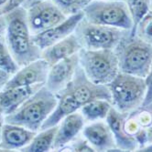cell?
<instances>
[{"label":"cell","mask_w":152,"mask_h":152,"mask_svg":"<svg viewBox=\"0 0 152 152\" xmlns=\"http://www.w3.org/2000/svg\"><path fill=\"white\" fill-rule=\"evenodd\" d=\"M5 37L12 57L19 67L41 58V49L32 41L27 24V9L19 7L5 14Z\"/></svg>","instance_id":"obj_1"},{"label":"cell","mask_w":152,"mask_h":152,"mask_svg":"<svg viewBox=\"0 0 152 152\" xmlns=\"http://www.w3.org/2000/svg\"><path fill=\"white\" fill-rule=\"evenodd\" d=\"M58 96L44 85L15 111L5 116V123L38 132L57 105Z\"/></svg>","instance_id":"obj_2"},{"label":"cell","mask_w":152,"mask_h":152,"mask_svg":"<svg viewBox=\"0 0 152 152\" xmlns=\"http://www.w3.org/2000/svg\"><path fill=\"white\" fill-rule=\"evenodd\" d=\"M114 50L121 72L146 78L152 65V45L129 32Z\"/></svg>","instance_id":"obj_3"},{"label":"cell","mask_w":152,"mask_h":152,"mask_svg":"<svg viewBox=\"0 0 152 152\" xmlns=\"http://www.w3.org/2000/svg\"><path fill=\"white\" fill-rule=\"evenodd\" d=\"M111 93L112 106L122 113H130L142 106L147 93L143 77L119 72L107 85Z\"/></svg>","instance_id":"obj_4"},{"label":"cell","mask_w":152,"mask_h":152,"mask_svg":"<svg viewBox=\"0 0 152 152\" xmlns=\"http://www.w3.org/2000/svg\"><path fill=\"white\" fill-rule=\"evenodd\" d=\"M79 65L87 78L94 84L107 86L120 72L117 56L114 49L89 50L78 52Z\"/></svg>","instance_id":"obj_5"},{"label":"cell","mask_w":152,"mask_h":152,"mask_svg":"<svg viewBox=\"0 0 152 152\" xmlns=\"http://www.w3.org/2000/svg\"><path fill=\"white\" fill-rule=\"evenodd\" d=\"M84 18L92 24L114 26L132 32L134 23L126 1L93 0L84 10Z\"/></svg>","instance_id":"obj_6"},{"label":"cell","mask_w":152,"mask_h":152,"mask_svg":"<svg viewBox=\"0 0 152 152\" xmlns=\"http://www.w3.org/2000/svg\"><path fill=\"white\" fill-rule=\"evenodd\" d=\"M129 32L122 28L92 24L82 18L77 25L74 34L85 49H115Z\"/></svg>","instance_id":"obj_7"},{"label":"cell","mask_w":152,"mask_h":152,"mask_svg":"<svg viewBox=\"0 0 152 152\" xmlns=\"http://www.w3.org/2000/svg\"><path fill=\"white\" fill-rule=\"evenodd\" d=\"M27 18L31 36H33L59 25L67 18V16L51 0H44L27 8Z\"/></svg>","instance_id":"obj_8"},{"label":"cell","mask_w":152,"mask_h":152,"mask_svg":"<svg viewBox=\"0 0 152 152\" xmlns=\"http://www.w3.org/2000/svg\"><path fill=\"white\" fill-rule=\"evenodd\" d=\"M66 88L71 91L81 106L94 99H105L111 102V93L108 86L97 85L90 81L80 65L72 81Z\"/></svg>","instance_id":"obj_9"},{"label":"cell","mask_w":152,"mask_h":152,"mask_svg":"<svg viewBox=\"0 0 152 152\" xmlns=\"http://www.w3.org/2000/svg\"><path fill=\"white\" fill-rule=\"evenodd\" d=\"M81 134L94 151H120L105 119L86 123Z\"/></svg>","instance_id":"obj_10"},{"label":"cell","mask_w":152,"mask_h":152,"mask_svg":"<svg viewBox=\"0 0 152 152\" xmlns=\"http://www.w3.org/2000/svg\"><path fill=\"white\" fill-rule=\"evenodd\" d=\"M78 66V53L50 66L45 83L46 88L54 94H59L72 81Z\"/></svg>","instance_id":"obj_11"},{"label":"cell","mask_w":152,"mask_h":152,"mask_svg":"<svg viewBox=\"0 0 152 152\" xmlns=\"http://www.w3.org/2000/svg\"><path fill=\"white\" fill-rule=\"evenodd\" d=\"M50 67V64L41 58L21 66L15 74L11 76L3 89L19 86L45 84Z\"/></svg>","instance_id":"obj_12"},{"label":"cell","mask_w":152,"mask_h":152,"mask_svg":"<svg viewBox=\"0 0 152 152\" xmlns=\"http://www.w3.org/2000/svg\"><path fill=\"white\" fill-rule=\"evenodd\" d=\"M82 18H84V12L82 11L74 14V15L69 16L59 25L52 26L43 32L31 36L32 41L42 51L43 49L59 42V41L73 33L77 25Z\"/></svg>","instance_id":"obj_13"},{"label":"cell","mask_w":152,"mask_h":152,"mask_svg":"<svg viewBox=\"0 0 152 152\" xmlns=\"http://www.w3.org/2000/svg\"><path fill=\"white\" fill-rule=\"evenodd\" d=\"M128 114L119 112L112 106L105 118V121L112 130L116 147L120 151H137L139 148V142L136 137L126 131L124 126Z\"/></svg>","instance_id":"obj_14"},{"label":"cell","mask_w":152,"mask_h":152,"mask_svg":"<svg viewBox=\"0 0 152 152\" xmlns=\"http://www.w3.org/2000/svg\"><path fill=\"white\" fill-rule=\"evenodd\" d=\"M85 124L86 121L79 110L65 117L58 125L52 150L62 151L63 148L81 134Z\"/></svg>","instance_id":"obj_15"},{"label":"cell","mask_w":152,"mask_h":152,"mask_svg":"<svg viewBox=\"0 0 152 152\" xmlns=\"http://www.w3.org/2000/svg\"><path fill=\"white\" fill-rule=\"evenodd\" d=\"M37 132L24 127L5 123L0 140V150H21L29 145Z\"/></svg>","instance_id":"obj_16"},{"label":"cell","mask_w":152,"mask_h":152,"mask_svg":"<svg viewBox=\"0 0 152 152\" xmlns=\"http://www.w3.org/2000/svg\"><path fill=\"white\" fill-rule=\"evenodd\" d=\"M45 84H36L30 86H19L6 88L0 91V107L4 114L8 115L20 107L27 99L37 92Z\"/></svg>","instance_id":"obj_17"},{"label":"cell","mask_w":152,"mask_h":152,"mask_svg":"<svg viewBox=\"0 0 152 152\" xmlns=\"http://www.w3.org/2000/svg\"><path fill=\"white\" fill-rule=\"evenodd\" d=\"M82 48L76 35L72 33L70 36L63 38L41 51V58L46 60L50 66L54 65L64 58L77 54Z\"/></svg>","instance_id":"obj_18"},{"label":"cell","mask_w":152,"mask_h":152,"mask_svg":"<svg viewBox=\"0 0 152 152\" xmlns=\"http://www.w3.org/2000/svg\"><path fill=\"white\" fill-rule=\"evenodd\" d=\"M58 101L57 105L53 109L51 114L48 117V118L44 121L40 130L46 129L54 126L59 125V123L68 115L73 112H76L82 107L79 102L74 99V96L67 88H65L62 91L57 94Z\"/></svg>","instance_id":"obj_19"},{"label":"cell","mask_w":152,"mask_h":152,"mask_svg":"<svg viewBox=\"0 0 152 152\" xmlns=\"http://www.w3.org/2000/svg\"><path fill=\"white\" fill-rule=\"evenodd\" d=\"M58 129V125L37 132L30 143L20 151L25 152H47L52 150L53 142Z\"/></svg>","instance_id":"obj_20"},{"label":"cell","mask_w":152,"mask_h":152,"mask_svg":"<svg viewBox=\"0 0 152 152\" xmlns=\"http://www.w3.org/2000/svg\"><path fill=\"white\" fill-rule=\"evenodd\" d=\"M112 104L105 99H94L82 105L79 111L85 119L86 123L105 119Z\"/></svg>","instance_id":"obj_21"},{"label":"cell","mask_w":152,"mask_h":152,"mask_svg":"<svg viewBox=\"0 0 152 152\" xmlns=\"http://www.w3.org/2000/svg\"><path fill=\"white\" fill-rule=\"evenodd\" d=\"M0 69H3L11 75L15 74L19 66L14 60L7 44L5 35H0Z\"/></svg>","instance_id":"obj_22"},{"label":"cell","mask_w":152,"mask_h":152,"mask_svg":"<svg viewBox=\"0 0 152 152\" xmlns=\"http://www.w3.org/2000/svg\"><path fill=\"white\" fill-rule=\"evenodd\" d=\"M125 1L131 14L134 23V29L135 26L150 10V0H125Z\"/></svg>","instance_id":"obj_23"},{"label":"cell","mask_w":152,"mask_h":152,"mask_svg":"<svg viewBox=\"0 0 152 152\" xmlns=\"http://www.w3.org/2000/svg\"><path fill=\"white\" fill-rule=\"evenodd\" d=\"M131 34L137 36L142 40L152 45V9H150L135 26Z\"/></svg>","instance_id":"obj_24"},{"label":"cell","mask_w":152,"mask_h":152,"mask_svg":"<svg viewBox=\"0 0 152 152\" xmlns=\"http://www.w3.org/2000/svg\"><path fill=\"white\" fill-rule=\"evenodd\" d=\"M65 16L69 17L82 12L87 5V0H51Z\"/></svg>","instance_id":"obj_25"},{"label":"cell","mask_w":152,"mask_h":152,"mask_svg":"<svg viewBox=\"0 0 152 152\" xmlns=\"http://www.w3.org/2000/svg\"><path fill=\"white\" fill-rule=\"evenodd\" d=\"M65 149H67L68 151H94V149L91 147V145L82 137V134L76 137L72 142L63 148L62 151H64Z\"/></svg>","instance_id":"obj_26"},{"label":"cell","mask_w":152,"mask_h":152,"mask_svg":"<svg viewBox=\"0 0 152 152\" xmlns=\"http://www.w3.org/2000/svg\"><path fill=\"white\" fill-rule=\"evenodd\" d=\"M41 1H44V0H9L8 3L2 7V11L4 12V14H6L19 7H22L25 9H27L33 5Z\"/></svg>","instance_id":"obj_27"},{"label":"cell","mask_w":152,"mask_h":152,"mask_svg":"<svg viewBox=\"0 0 152 152\" xmlns=\"http://www.w3.org/2000/svg\"><path fill=\"white\" fill-rule=\"evenodd\" d=\"M145 80H146V85H147V93H146L145 100L142 106H146L152 102V65L150 66L149 72L148 76L146 77Z\"/></svg>","instance_id":"obj_28"},{"label":"cell","mask_w":152,"mask_h":152,"mask_svg":"<svg viewBox=\"0 0 152 152\" xmlns=\"http://www.w3.org/2000/svg\"><path fill=\"white\" fill-rule=\"evenodd\" d=\"M11 74L3 70L0 69V91L3 90V88H5L6 84L7 83V81L9 80V78L11 77Z\"/></svg>","instance_id":"obj_29"},{"label":"cell","mask_w":152,"mask_h":152,"mask_svg":"<svg viewBox=\"0 0 152 152\" xmlns=\"http://www.w3.org/2000/svg\"><path fill=\"white\" fill-rule=\"evenodd\" d=\"M7 29V21L5 14L2 11V8H0V35H5Z\"/></svg>","instance_id":"obj_30"},{"label":"cell","mask_w":152,"mask_h":152,"mask_svg":"<svg viewBox=\"0 0 152 152\" xmlns=\"http://www.w3.org/2000/svg\"><path fill=\"white\" fill-rule=\"evenodd\" d=\"M146 106H148L149 107L150 111L152 113V102L149 103V104H148V105H146ZM147 137H148V144L152 143V123H151L150 127L148 128V129L147 130Z\"/></svg>","instance_id":"obj_31"},{"label":"cell","mask_w":152,"mask_h":152,"mask_svg":"<svg viewBox=\"0 0 152 152\" xmlns=\"http://www.w3.org/2000/svg\"><path fill=\"white\" fill-rule=\"evenodd\" d=\"M5 124V114L3 109L0 107V140H1V133H2V129Z\"/></svg>","instance_id":"obj_32"},{"label":"cell","mask_w":152,"mask_h":152,"mask_svg":"<svg viewBox=\"0 0 152 152\" xmlns=\"http://www.w3.org/2000/svg\"><path fill=\"white\" fill-rule=\"evenodd\" d=\"M9 0H0V8H2L3 7H5L7 3H8Z\"/></svg>","instance_id":"obj_33"},{"label":"cell","mask_w":152,"mask_h":152,"mask_svg":"<svg viewBox=\"0 0 152 152\" xmlns=\"http://www.w3.org/2000/svg\"><path fill=\"white\" fill-rule=\"evenodd\" d=\"M90 1H93V0H87V2H90ZM116 1H125V0H116Z\"/></svg>","instance_id":"obj_34"},{"label":"cell","mask_w":152,"mask_h":152,"mask_svg":"<svg viewBox=\"0 0 152 152\" xmlns=\"http://www.w3.org/2000/svg\"><path fill=\"white\" fill-rule=\"evenodd\" d=\"M150 9H152V0H150Z\"/></svg>","instance_id":"obj_35"}]
</instances>
